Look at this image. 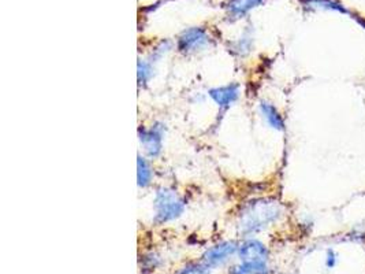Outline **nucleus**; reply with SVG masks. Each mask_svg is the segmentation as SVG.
<instances>
[{
	"label": "nucleus",
	"mask_w": 365,
	"mask_h": 274,
	"mask_svg": "<svg viewBox=\"0 0 365 274\" xmlns=\"http://www.w3.org/2000/svg\"><path fill=\"white\" fill-rule=\"evenodd\" d=\"M283 215L282 205L274 199H255L242 207L238 217V233L247 239L278 223Z\"/></svg>",
	"instance_id": "f257e3e1"
},
{
	"label": "nucleus",
	"mask_w": 365,
	"mask_h": 274,
	"mask_svg": "<svg viewBox=\"0 0 365 274\" xmlns=\"http://www.w3.org/2000/svg\"><path fill=\"white\" fill-rule=\"evenodd\" d=\"M185 208H186V202L175 189H158L153 201V210H155L153 223L163 225V223L175 221L185 213Z\"/></svg>",
	"instance_id": "f03ea898"
},
{
	"label": "nucleus",
	"mask_w": 365,
	"mask_h": 274,
	"mask_svg": "<svg viewBox=\"0 0 365 274\" xmlns=\"http://www.w3.org/2000/svg\"><path fill=\"white\" fill-rule=\"evenodd\" d=\"M238 247H240V243H237L234 240L219 241L214 245L208 247L201 254L200 260L204 262L212 270H215L219 268H223L225 265H227L232 260V258L237 257Z\"/></svg>",
	"instance_id": "7ed1b4c3"
},
{
	"label": "nucleus",
	"mask_w": 365,
	"mask_h": 274,
	"mask_svg": "<svg viewBox=\"0 0 365 274\" xmlns=\"http://www.w3.org/2000/svg\"><path fill=\"white\" fill-rule=\"evenodd\" d=\"M237 258L238 262L271 263V251L262 240L247 238L240 243Z\"/></svg>",
	"instance_id": "20e7f679"
},
{
	"label": "nucleus",
	"mask_w": 365,
	"mask_h": 274,
	"mask_svg": "<svg viewBox=\"0 0 365 274\" xmlns=\"http://www.w3.org/2000/svg\"><path fill=\"white\" fill-rule=\"evenodd\" d=\"M163 135H165V126L159 122H156L150 128L140 126V129H138V140H140L145 154L152 159L158 158L159 155L162 154Z\"/></svg>",
	"instance_id": "39448f33"
},
{
	"label": "nucleus",
	"mask_w": 365,
	"mask_h": 274,
	"mask_svg": "<svg viewBox=\"0 0 365 274\" xmlns=\"http://www.w3.org/2000/svg\"><path fill=\"white\" fill-rule=\"evenodd\" d=\"M211 39L202 28H190L185 31L177 43V49L182 54H192V52L201 51L210 44Z\"/></svg>",
	"instance_id": "423d86ee"
},
{
	"label": "nucleus",
	"mask_w": 365,
	"mask_h": 274,
	"mask_svg": "<svg viewBox=\"0 0 365 274\" xmlns=\"http://www.w3.org/2000/svg\"><path fill=\"white\" fill-rule=\"evenodd\" d=\"M210 98L217 104L219 108L226 110L240 98V86L238 84H227V86H216L208 91Z\"/></svg>",
	"instance_id": "0eeeda50"
},
{
	"label": "nucleus",
	"mask_w": 365,
	"mask_h": 274,
	"mask_svg": "<svg viewBox=\"0 0 365 274\" xmlns=\"http://www.w3.org/2000/svg\"><path fill=\"white\" fill-rule=\"evenodd\" d=\"M259 107H260V113H262L263 118L266 120L267 123H268L272 129L279 131V132L284 131V120H283L279 110H278L272 103L262 101Z\"/></svg>",
	"instance_id": "6e6552de"
},
{
	"label": "nucleus",
	"mask_w": 365,
	"mask_h": 274,
	"mask_svg": "<svg viewBox=\"0 0 365 274\" xmlns=\"http://www.w3.org/2000/svg\"><path fill=\"white\" fill-rule=\"evenodd\" d=\"M227 274H274L271 263L238 262L230 266Z\"/></svg>",
	"instance_id": "1a4fd4ad"
},
{
	"label": "nucleus",
	"mask_w": 365,
	"mask_h": 274,
	"mask_svg": "<svg viewBox=\"0 0 365 274\" xmlns=\"http://www.w3.org/2000/svg\"><path fill=\"white\" fill-rule=\"evenodd\" d=\"M264 0H230L229 13L234 18L245 17L250 10L263 4Z\"/></svg>",
	"instance_id": "9d476101"
},
{
	"label": "nucleus",
	"mask_w": 365,
	"mask_h": 274,
	"mask_svg": "<svg viewBox=\"0 0 365 274\" xmlns=\"http://www.w3.org/2000/svg\"><path fill=\"white\" fill-rule=\"evenodd\" d=\"M153 178V171L148 159L138 155L137 156V184L140 188L150 187Z\"/></svg>",
	"instance_id": "9b49d317"
},
{
	"label": "nucleus",
	"mask_w": 365,
	"mask_h": 274,
	"mask_svg": "<svg viewBox=\"0 0 365 274\" xmlns=\"http://www.w3.org/2000/svg\"><path fill=\"white\" fill-rule=\"evenodd\" d=\"M302 6L309 10H332L348 14V10L336 0H301Z\"/></svg>",
	"instance_id": "f8f14e48"
},
{
	"label": "nucleus",
	"mask_w": 365,
	"mask_h": 274,
	"mask_svg": "<svg viewBox=\"0 0 365 274\" xmlns=\"http://www.w3.org/2000/svg\"><path fill=\"white\" fill-rule=\"evenodd\" d=\"M138 265H140L141 273H153L162 265V258L156 253H147L138 259Z\"/></svg>",
	"instance_id": "ddd939ff"
},
{
	"label": "nucleus",
	"mask_w": 365,
	"mask_h": 274,
	"mask_svg": "<svg viewBox=\"0 0 365 274\" xmlns=\"http://www.w3.org/2000/svg\"><path fill=\"white\" fill-rule=\"evenodd\" d=\"M175 274H212V269L201 260H190L180 268Z\"/></svg>",
	"instance_id": "4468645a"
},
{
	"label": "nucleus",
	"mask_w": 365,
	"mask_h": 274,
	"mask_svg": "<svg viewBox=\"0 0 365 274\" xmlns=\"http://www.w3.org/2000/svg\"><path fill=\"white\" fill-rule=\"evenodd\" d=\"M153 76V66L148 61H138L137 64V78L140 86H145Z\"/></svg>",
	"instance_id": "2eb2a0df"
},
{
	"label": "nucleus",
	"mask_w": 365,
	"mask_h": 274,
	"mask_svg": "<svg viewBox=\"0 0 365 274\" xmlns=\"http://www.w3.org/2000/svg\"><path fill=\"white\" fill-rule=\"evenodd\" d=\"M336 265H338V254H336L335 250L329 248L326 251V255H324V266H326V269L332 270V269L336 268Z\"/></svg>",
	"instance_id": "dca6fc26"
},
{
	"label": "nucleus",
	"mask_w": 365,
	"mask_h": 274,
	"mask_svg": "<svg viewBox=\"0 0 365 274\" xmlns=\"http://www.w3.org/2000/svg\"><path fill=\"white\" fill-rule=\"evenodd\" d=\"M281 274H294V273H290V272H284V273H281Z\"/></svg>",
	"instance_id": "f3484780"
}]
</instances>
